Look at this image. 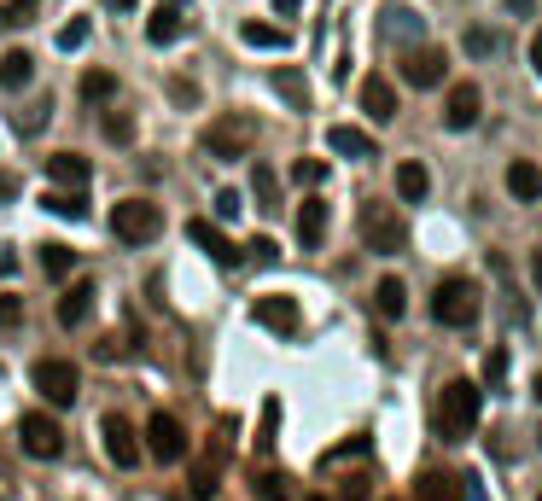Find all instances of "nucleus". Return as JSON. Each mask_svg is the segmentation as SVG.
Listing matches in <instances>:
<instances>
[{"label": "nucleus", "instance_id": "nucleus-1", "mask_svg": "<svg viewBox=\"0 0 542 501\" xmlns=\"http://www.w3.org/2000/svg\"><path fill=\"white\" fill-rule=\"evenodd\" d=\"M356 228H362V245H368L373 257H397V251L408 245V222H403L397 204L368 199L362 204V216H356Z\"/></svg>", "mask_w": 542, "mask_h": 501}, {"label": "nucleus", "instance_id": "nucleus-2", "mask_svg": "<svg viewBox=\"0 0 542 501\" xmlns=\"http://www.w3.org/2000/svg\"><path fill=\"white\" fill-rule=\"evenodd\" d=\"M484 414V385L473 379H449L443 385V402H438V432L443 437H467Z\"/></svg>", "mask_w": 542, "mask_h": 501}, {"label": "nucleus", "instance_id": "nucleus-3", "mask_svg": "<svg viewBox=\"0 0 542 501\" xmlns=\"http://www.w3.org/2000/svg\"><path fill=\"white\" fill-rule=\"evenodd\" d=\"M484 292H478L473 280H461V274H455V280H438V292H432V321H438V327H473L478 321V309H484Z\"/></svg>", "mask_w": 542, "mask_h": 501}, {"label": "nucleus", "instance_id": "nucleus-4", "mask_svg": "<svg viewBox=\"0 0 542 501\" xmlns=\"http://www.w3.org/2000/svg\"><path fill=\"white\" fill-rule=\"evenodd\" d=\"M111 234L123 239V245H152V239L164 234V210H158L152 199L111 204Z\"/></svg>", "mask_w": 542, "mask_h": 501}, {"label": "nucleus", "instance_id": "nucleus-5", "mask_svg": "<svg viewBox=\"0 0 542 501\" xmlns=\"http://www.w3.org/2000/svg\"><path fill=\"white\" fill-rule=\"evenodd\" d=\"M35 391L53 402V408H70V402L82 397V373H76V362H65V356H47V362H35Z\"/></svg>", "mask_w": 542, "mask_h": 501}, {"label": "nucleus", "instance_id": "nucleus-6", "mask_svg": "<svg viewBox=\"0 0 542 501\" xmlns=\"http://www.w3.org/2000/svg\"><path fill=\"white\" fill-rule=\"evenodd\" d=\"M257 146V123L239 111V117H216L210 129H204V152L210 158H245Z\"/></svg>", "mask_w": 542, "mask_h": 501}, {"label": "nucleus", "instance_id": "nucleus-7", "mask_svg": "<svg viewBox=\"0 0 542 501\" xmlns=\"http://www.w3.org/2000/svg\"><path fill=\"white\" fill-rule=\"evenodd\" d=\"M18 443H24L30 461H59V455H65V432H59V420H47V414H24V420H18Z\"/></svg>", "mask_w": 542, "mask_h": 501}, {"label": "nucleus", "instance_id": "nucleus-8", "mask_svg": "<svg viewBox=\"0 0 542 501\" xmlns=\"http://www.w3.org/2000/svg\"><path fill=\"white\" fill-rule=\"evenodd\" d=\"M146 449H152L158 467H175V461L187 455V432H181V420H175L170 408H158V414L146 420Z\"/></svg>", "mask_w": 542, "mask_h": 501}, {"label": "nucleus", "instance_id": "nucleus-9", "mask_svg": "<svg viewBox=\"0 0 542 501\" xmlns=\"http://www.w3.org/2000/svg\"><path fill=\"white\" fill-rule=\"evenodd\" d=\"M478 117H484V88H478V82H455L449 100H443V129L449 134L478 129Z\"/></svg>", "mask_w": 542, "mask_h": 501}, {"label": "nucleus", "instance_id": "nucleus-10", "mask_svg": "<svg viewBox=\"0 0 542 501\" xmlns=\"http://www.w3.org/2000/svg\"><path fill=\"white\" fill-rule=\"evenodd\" d=\"M443 76H449V53H443V47H408L403 53V82L408 88L426 94V88H438Z\"/></svg>", "mask_w": 542, "mask_h": 501}, {"label": "nucleus", "instance_id": "nucleus-11", "mask_svg": "<svg viewBox=\"0 0 542 501\" xmlns=\"http://www.w3.org/2000/svg\"><path fill=\"white\" fill-rule=\"evenodd\" d=\"M100 432H105V455H111L117 467H135V461H140V432H135V420H129V414H105Z\"/></svg>", "mask_w": 542, "mask_h": 501}, {"label": "nucleus", "instance_id": "nucleus-12", "mask_svg": "<svg viewBox=\"0 0 542 501\" xmlns=\"http://www.w3.org/2000/svg\"><path fill=\"white\" fill-rule=\"evenodd\" d=\"M222 455H228L222 437H210V443L199 449V461H193V472H187V484H193V496H199V501L216 496V484H222Z\"/></svg>", "mask_w": 542, "mask_h": 501}, {"label": "nucleus", "instance_id": "nucleus-13", "mask_svg": "<svg viewBox=\"0 0 542 501\" xmlns=\"http://www.w3.org/2000/svg\"><path fill=\"white\" fill-rule=\"evenodd\" d=\"M187 239H193V245H204V257H210V263H222V268H234V263H239L234 239L222 234V228H216L210 216H193V222H187Z\"/></svg>", "mask_w": 542, "mask_h": 501}, {"label": "nucleus", "instance_id": "nucleus-14", "mask_svg": "<svg viewBox=\"0 0 542 501\" xmlns=\"http://www.w3.org/2000/svg\"><path fill=\"white\" fill-rule=\"evenodd\" d=\"M251 315H257L269 333H298V321H304V315H298V298H286V292L257 298V303H251Z\"/></svg>", "mask_w": 542, "mask_h": 501}, {"label": "nucleus", "instance_id": "nucleus-15", "mask_svg": "<svg viewBox=\"0 0 542 501\" xmlns=\"http://www.w3.org/2000/svg\"><path fill=\"white\" fill-rule=\"evenodd\" d=\"M362 111H368L373 123H391L397 117V88L385 76H362Z\"/></svg>", "mask_w": 542, "mask_h": 501}, {"label": "nucleus", "instance_id": "nucleus-16", "mask_svg": "<svg viewBox=\"0 0 542 501\" xmlns=\"http://www.w3.org/2000/svg\"><path fill=\"white\" fill-rule=\"evenodd\" d=\"M239 41H245V47H263V53H292V30H286V24H263V18L239 24Z\"/></svg>", "mask_w": 542, "mask_h": 501}, {"label": "nucleus", "instance_id": "nucleus-17", "mask_svg": "<svg viewBox=\"0 0 542 501\" xmlns=\"http://www.w3.org/2000/svg\"><path fill=\"white\" fill-rule=\"evenodd\" d=\"M321 239H327V199H315V193H309V199L298 204V245L315 251Z\"/></svg>", "mask_w": 542, "mask_h": 501}, {"label": "nucleus", "instance_id": "nucleus-18", "mask_svg": "<svg viewBox=\"0 0 542 501\" xmlns=\"http://www.w3.org/2000/svg\"><path fill=\"white\" fill-rule=\"evenodd\" d=\"M88 175H94V169H88L82 152H53V158H47V181H53V187H88Z\"/></svg>", "mask_w": 542, "mask_h": 501}, {"label": "nucleus", "instance_id": "nucleus-19", "mask_svg": "<svg viewBox=\"0 0 542 501\" xmlns=\"http://www.w3.org/2000/svg\"><path fill=\"white\" fill-rule=\"evenodd\" d=\"M88 309H94V280H76L65 298H59V327H65V333H76V327L88 321Z\"/></svg>", "mask_w": 542, "mask_h": 501}, {"label": "nucleus", "instance_id": "nucleus-20", "mask_svg": "<svg viewBox=\"0 0 542 501\" xmlns=\"http://www.w3.org/2000/svg\"><path fill=\"white\" fill-rule=\"evenodd\" d=\"M327 146H333L339 158H379V152H373V134H362L356 123H333V129H327Z\"/></svg>", "mask_w": 542, "mask_h": 501}, {"label": "nucleus", "instance_id": "nucleus-21", "mask_svg": "<svg viewBox=\"0 0 542 501\" xmlns=\"http://www.w3.org/2000/svg\"><path fill=\"white\" fill-rule=\"evenodd\" d=\"M508 193L519 204H537L542 199V169L531 164V158H513V164H508Z\"/></svg>", "mask_w": 542, "mask_h": 501}, {"label": "nucleus", "instance_id": "nucleus-22", "mask_svg": "<svg viewBox=\"0 0 542 501\" xmlns=\"http://www.w3.org/2000/svg\"><path fill=\"white\" fill-rule=\"evenodd\" d=\"M426 193H432V169L420 164V158L397 164V199H403V204H420Z\"/></svg>", "mask_w": 542, "mask_h": 501}, {"label": "nucleus", "instance_id": "nucleus-23", "mask_svg": "<svg viewBox=\"0 0 542 501\" xmlns=\"http://www.w3.org/2000/svg\"><path fill=\"white\" fill-rule=\"evenodd\" d=\"M373 309H379L385 321H403L408 315V286L397 280V274H385V280L373 286Z\"/></svg>", "mask_w": 542, "mask_h": 501}, {"label": "nucleus", "instance_id": "nucleus-24", "mask_svg": "<svg viewBox=\"0 0 542 501\" xmlns=\"http://www.w3.org/2000/svg\"><path fill=\"white\" fill-rule=\"evenodd\" d=\"M274 94L292 105V111H309V76L298 65H280L274 70Z\"/></svg>", "mask_w": 542, "mask_h": 501}, {"label": "nucleus", "instance_id": "nucleus-25", "mask_svg": "<svg viewBox=\"0 0 542 501\" xmlns=\"http://www.w3.org/2000/svg\"><path fill=\"white\" fill-rule=\"evenodd\" d=\"M146 41H152V47H175V41H181V12H175V0H164V6L146 18Z\"/></svg>", "mask_w": 542, "mask_h": 501}, {"label": "nucleus", "instance_id": "nucleus-26", "mask_svg": "<svg viewBox=\"0 0 542 501\" xmlns=\"http://www.w3.org/2000/svg\"><path fill=\"white\" fill-rule=\"evenodd\" d=\"M30 76H35V53H24V47H12V53H0V88H30Z\"/></svg>", "mask_w": 542, "mask_h": 501}, {"label": "nucleus", "instance_id": "nucleus-27", "mask_svg": "<svg viewBox=\"0 0 542 501\" xmlns=\"http://www.w3.org/2000/svg\"><path fill=\"white\" fill-rule=\"evenodd\" d=\"M385 35H397V41H420V35H426V18H420L414 6L397 0V6H385Z\"/></svg>", "mask_w": 542, "mask_h": 501}, {"label": "nucleus", "instance_id": "nucleus-28", "mask_svg": "<svg viewBox=\"0 0 542 501\" xmlns=\"http://www.w3.org/2000/svg\"><path fill=\"white\" fill-rule=\"evenodd\" d=\"M41 210H53V216H65V222H76L88 204H82V187H47L41 193Z\"/></svg>", "mask_w": 542, "mask_h": 501}, {"label": "nucleus", "instance_id": "nucleus-29", "mask_svg": "<svg viewBox=\"0 0 542 501\" xmlns=\"http://www.w3.org/2000/svg\"><path fill=\"white\" fill-rule=\"evenodd\" d=\"M414 501H461V484H455L449 472H426V478L414 484Z\"/></svg>", "mask_w": 542, "mask_h": 501}, {"label": "nucleus", "instance_id": "nucleus-30", "mask_svg": "<svg viewBox=\"0 0 542 501\" xmlns=\"http://www.w3.org/2000/svg\"><path fill=\"white\" fill-rule=\"evenodd\" d=\"M251 199H257V210H280V181L269 164H251Z\"/></svg>", "mask_w": 542, "mask_h": 501}, {"label": "nucleus", "instance_id": "nucleus-31", "mask_svg": "<svg viewBox=\"0 0 542 501\" xmlns=\"http://www.w3.org/2000/svg\"><path fill=\"white\" fill-rule=\"evenodd\" d=\"M251 501H292V478L286 472H257L251 478Z\"/></svg>", "mask_w": 542, "mask_h": 501}, {"label": "nucleus", "instance_id": "nucleus-32", "mask_svg": "<svg viewBox=\"0 0 542 501\" xmlns=\"http://www.w3.org/2000/svg\"><path fill=\"white\" fill-rule=\"evenodd\" d=\"M508 47V35L496 30V24H478V30H467V53L473 59H490V53H502Z\"/></svg>", "mask_w": 542, "mask_h": 501}, {"label": "nucleus", "instance_id": "nucleus-33", "mask_svg": "<svg viewBox=\"0 0 542 501\" xmlns=\"http://www.w3.org/2000/svg\"><path fill=\"white\" fill-rule=\"evenodd\" d=\"M41 274H47V280L76 274V251H70V245H41Z\"/></svg>", "mask_w": 542, "mask_h": 501}, {"label": "nucleus", "instance_id": "nucleus-34", "mask_svg": "<svg viewBox=\"0 0 542 501\" xmlns=\"http://www.w3.org/2000/svg\"><path fill=\"white\" fill-rule=\"evenodd\" d=\"M35 12H41V0H0V30H24L35 24Z\"/></svg>", "mask_w": 542, "mask_h": 501}, {"label": "nucleus", "instance_id": "nucleus-35", "mask_svg": "<svg viewBox=\"0 0 542 501\" xmlns=\"http://www.w3.org/2000/svg\"><path fill=\"white\" fill-rule=\"evenodd\" d=\"M76 88H82V100L94 105V100H111V94H117V76H111V70H82Z\"/></svg>", "mask_w": 542, "mask_h": 501}, {"label": "nucleus", "instance_id": "nucleus-36", "mask_svg": "<svg viewBox=\"0 0 542 501\" xmlns=\"http://www.w3.org/2000/svg\"><path fill=\"white\" fill-rule=\"evenodd\" d=\"M105 140H111V146H129V140H135V117H129V111H105Z\"/></svg>", "mask_w": 542, "mask_h": 501}, {"label": "nucleus", "instance_id": "nucleus-37", "mask_svg": "<svg viewBox=\"0 0 542 501\" xmlns=\"http://www.w3.org/2000/svg\"><path fill=\"white\" fill-rule=\"evenodd\" d=\"M274 426H280V397L263 402V420H257V449H263V455L274 449Z\"/></svg>", "mask_w": 542, "mask_h": 501}, {"label": "nucleus", "instance_id": "nucleus-38", "mask_svg": "<svg viewBox=\"0 0 542 501\" xmlns=\"http://www.w3.org/2000/svg\"><path fill=\"white\" fill-rule=\"evenodd\" d=\"M129 350H135V333H111V338H100V350H94V356H100V362H123Z\"/></svg>", "mask_w": 542, "mask_h": 501}, {"label": "nucleus", "instance_id": "nucleus-39", "mask_svg": "<svg viewBox=\"0 0 542 501\" xmlns=\"http://www.w3.org/2000/svg\"><path fill=\"white\" fill-rule=\"evenodd\" d=\"M88 30H94L88 18H70V24H59V53H76V47L88 41Z\"/></svg>", "mask_w": 542, "mask_h": 501}, {"label": "nucleus", "instance_id": "nucleus-40", "mask_svg": "<svg viewBox=\"0 0 542 501\" xmlns=\"http://www.w3.org/2000/svg\"><path fill=\"white\" fill-rule=\"evenodd\" d=\"M502 379H508V350H490V356H484V385L502 391Z\"/></svg>", "mask_w": 542, "mask_h": 501}, {"label": "nucleus", "instance_id": "nucleus-41", "mask_svg": "<svg viewBox=\"0 0 542 501\" xmlns=\"http://www.w3.org/2000/svg\"><path fill=\"white\" fill-rule=\"evenodd\" d=\"M321 175H327L321 158H298V164H292V181H298V187H321Z\"/></svg>", "mask_w": 542, "mask_h": 501}, {"label": "nucleus", "instance_id": "nucleus-42", "mask_svg": "<svg viewBox=\"0 0 542 501\" xmlns=\"http://www.w3.org/2000/svg\"><path fill=\"white\" fill-rule=\"evenodd\" d=\"M368 449H373V437H344L327 461H356V455H368Z\"/></svg>", "mask_w": 542, "mask_h": 501}, {"label": "nucleus", "instance_id": "nucleus-43", "mask_svg": "<svg viewBox=\"0 0 542 501\" xmlns=\"http://www.w3.org/2000/svg\"><path fill=\"white\" fill-rule=\"evenodd\" d=\"M47 111H53V105H24V111L12 117V123H18V134H35V129H41V117H47Z\"/></svg>", "mask_w": 542, "mask_h": 501}, {"label": "nucleus", "instance_id": "nucleus-44", "mask_svg": "<svg viewBox=\"0 0 542 501\" xmlns=\"http://www.w3.org/2000/svg\"><path fill=\"white\" fill-rule=\"evenodd\" d=\"M251 257H257V263H274V257H280V245H274L269 234H257V239H251Z\"/></svg>", "mask_w": 542, "mask_h": 501}, {"label": "nucleus", "instance_id": "nucleus-45", "mask_svg": "<svg viewBox=\"0 0 542 501\" xmlns=\"http://www.w3.org/2000/svg\"><path fill=\"white\" fill-rule=\"evenodd\" d=\"M24 321V303L18 298H0V327H18Z\"/></svg>", "mask_w": 542, "mask_h": 501}, {"label": "nucleus", "instance_id": "nucleus-46", "mask_svg": "<svg viewBox=\"0 0 542 501\" xmlns=\"http://www.w3.org/2000/svg\"><path fill=\"white\" fill-rule=\"evenodd\" d=\"M170 100H181V105H199V88H193V82H170Z\"/></svg>", "mask_w": 542, "mask_h": 501}, {"label": "nucleus", "instance_id": "nucleus-47", "mask_svg": "<svg viewBox=\"0 0 542 501\" xmlns=\"http://www.w3.org/2000/svg\"><path fill=\"white\" fill-rule=\"evenodd\" d=\"M239 204H245V199H239L234 187H222V193H216V210H222V216H234Z\"/></svg>", "mask_w": 542, "mask_h": 501}, {"label": "nucleus", "instance_id": "nucleus-48", "mask_svg": "<svg viewBox=\"0 0 542 501\" xmlns=\"http://www.w3.org/2000/svg\"><path fill=\"white\" fill-rule=\"evenodd\" d=\"M362 484H368V478H350V484H344V501H368V490H362Z\"/></svg>", "mask_w": 542, "mask_h": 501}, {"label": "nucleus", "instance_id": "nucleus-49", "mask_svg": "<svg viewBox=\"0 0 542 501\" xmlns=\"http://www.w3.org/2000/svg\"><path fill=\"white\" fill-rule=\"evenodd\" d=\"M298 6H304V0H274V12H280V18H298Z\"/></svg>", "mask_w": 542, "mask_h": 501}, {"label": "nucleus", "instance_id": "nucleus-50", "mask_svg": "<svg viewBox=\"0 0 542 501\" xmlns=\"http://www.w3.org/2000/svg\"><path fill=\"white\" fill-rule=\"evenodd\" d=\"M6 199H18V181H12V175H0V204Z\"/></svg>", "mask_w": 542, "mask_h": 501}, {"label": "nucleus", "instance_id": "nucleus-51", "mask_svg": "<svg viewBox=\"0 0 542 501\" xmlns=\"http://www.w3.org/2000/svg\"><path fill=\"white\" fill-rule=\"evenodd\" d=\"M531 280H537V292H542V245L531 251Z\"/></svg>", "mask_w": 542, "mask_h": 501}, {"label": "nucleus", "instance_id": "nucleus-52", "mask_svg": "<svg viewBox=\"0 0 542 501\" xmlns=\"http://www.w3.org/2000/svg\"><path fill=\"white\" fill-rule=\"evenodd\" d=\"M531 70L542 76V30H537V41H531Z\"/></svg>", "mask_w": 542, "mask_h": 501}, {"label": "nucleus", "instance_id": "nucleus-53", "mask_svg": "<svg viewBox=\"0 0 542 501\" xmlns=\"http://www.w3.org/2000/svg\"><path fill=\"white\" fill-rule=\"evenodd\" d=\"M105 6H111V12H135V0H105Z\"/></svg>", "mask_w": 542, "mask_h": 501}, {"label": "nucleus", "instance_id": "nucleus-54", "mask_svg": "<svg viewBox=\"0 0 542 501\" xmlns=\"http://www.w3.org/2000/svg\"><path fill=\"white\" fill-rule=\"evenodd\" d=\"M508 12H531V0H508Z\"/></svg>", "mask_w": 542, "mask_h": 501}, {"label": "nucleus", "instance_id": "nucleus-55", "mask_svg": "<svg viewBox=\"0 0 542 501\" xmlns=\"http://www.w3.org/2000/svg\"><path fill=\"white\" fill-rule=\"evenodd\" d=\"M531 391H537V402H542V373H537V385H531Z\"/></svg>", "mask_w": 542, "mask_h": 501}, {"label": "nucleus", "instance_id": "nucleus-56", "mask_svg": "<svg viewBox=\"0 0 542 501\" xmlns=\"http://www.w3.org/2000/svg\"><path fill=\"white\" fill-rule=\"evenodd\" d=\"M309 501H327V496H309Z\"/></svg>", "mask_w": 542, "mask_h": 501}, {"label": "nucleus", "instance_id": "nucleus-57", "mask_svg": "<svg viewBox=\"0 0 542 501\" xmlns=\"http://www.w3.org/2000/svg\"><path fill=\"white\" fill-rule=\"evenodd\" d=\"M537 501H542V496H537Z\"/></svg>", "mask_w": 542, "mask_h": 501}]
</instances>
